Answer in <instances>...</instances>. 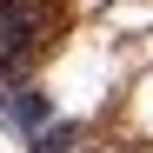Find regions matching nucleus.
I'll return each instance as SVG.
<instances>
[{"mask_svg": "<svg viewBox=\"0 0 153 153\" xmlns=\"http://www.w3.org/2000/svg\"><path fill=\"white\" fill-rule=\"evenodd\" d=\"M80 140H87L80 120H53V126H47V133H33L27 146H33V153H80Z\"/></svg>", "mask_w": 153, "mask_h": 153, "instance_id": "nucleus-1", "label": "nucleus"}]
</instances>
